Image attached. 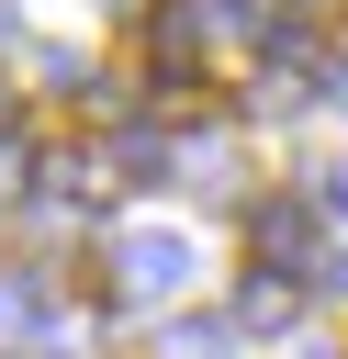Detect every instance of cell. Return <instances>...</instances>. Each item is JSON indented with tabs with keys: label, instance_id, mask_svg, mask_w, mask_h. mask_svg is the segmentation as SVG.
Instances as JSON below:
<instances>
[{
	"label": "cell",
	"instance_id": "obj_3",
	"mask_svg": "<svg viewBox=\"0 0 348 359\" xmlns=\"http://www.w3.org/2000/svg\"><path fill=\"white\" fill-rule=\"evenodd\" d=\"M112 168H123V180H157V168H168V146H157L146 123H123V135H112Z\"/></svg>",
	"mask_w": 348,
	"mask_h": 359
},
{
	"label": "cell",
	"instance_id": "obj_1",
	"mask_svg": "<svg viewBox=\"0 0 348 359\" xmlns=\"http://www.w3.org/2000/svg\"><path fill=\"white\" fill-rule=\"evenodd\" d=\"M247 258L258 269H314V202L303 191H258L247 202Z\"/></svg>",
	"mask_w": 348,
	"mask_h": 359
},
{
	"label": "cell",
	"instance_id": "obj_4",
	"mask_svg": "<svg viewBox=\"0 0 348 359\" xmlns=\"http://www.w3.org/2000/svg\"><path fill=\"white\" fill-rule=\"evenodd\" d=\"M0 123H11V101H0Z\"/></svg>",
	"mask_w": 348,
	"mask_h": 359
},
{
	"label": "cell",
	"instance_id": "obj_2",
	"mask_svg": "<svg viewBox=\"0 0 348 359\" xmlns=\"http://www.w3.org/2000/svg\"><path fill=\"white\" fill-rule=\"evenodd\" d=\"M281 314H292V280L281 269H247L236 280V325H281Z\"/></svg>",
	"mask_w": 348,
	"mask_h": 359
}]
</instances>
